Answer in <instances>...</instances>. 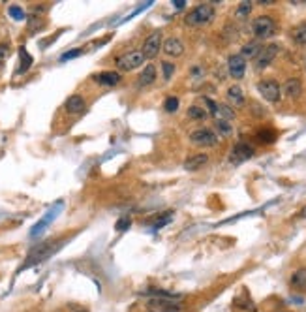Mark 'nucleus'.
Here are the masks:
<instances>
[{
  "label": "nucleus",
  "instance_id": "c85d7f7f",
  "mask_svg": "<svg viewBox=\"0 0 306 312\" xmlns=\"http://www.w3.org/2000/svg\"><path fill=\"white\" fill-rule=\"evenodd\" d=\"M257 137H259V141L271 143V141H274V132H271V130H259V132H257Z\"/></svg>",
  "mask_w": 306,
  "mask_h": 312
},
{
  "label": "nucleus",
  "instance_id": "f704fd0d",
  "mask_svg": "<svg viewBox=\"0 0 306 312\" xmlns=\"http://www.w3.org/2000/svg\"><path fill=\"white\" fill-rule=\"evenodd\" d=\"M75 312H86L85 308H81V310H75Z\"/></svg>",
  "mask_w": 306,
  "mask_h": 312
},
{
  "label": "nucleus",
  "instance_id": "f3484780",
  "mask_svg": "<svg viewBox=\"0 0 306 312\" xmlns=\"http://www.w3.org/2000/svg\"><path fill=\"white\" fill-rule=\"evenodd\" d=\"M94 79H96L100 85L113 87L121 81V73H119V71H101V73H98Z\"/></svg>",
  "mask_w": 306,
  "mask_h": 312
},
{
  "label": "nucleus",
  "instance_id": "412c9836",
  "mask_svg": "<svg viewBox=\"0 0 306 312\" xmlns=\"http://www.w3.org/2000/svg\"><path fill=\"white\" fill-rule=\"evenodd\" d=\"M214 130H216L218 137H229V135L233 134V126L228 121H216L214 122Z\"/></svg>",
  "mask_w": 306,
  "mask_h": 312
},
{
  "label": "nucleus",
  "instance_id": "dca6fc26",
  "mask_svg": "<svg viewBox=\"0 0 306 312\" xmlns=\"http://www.w3.org/2000/svg\"><path fill=\"white\" fill-rule=\"evenodd\" d=\"M228 100L231 106L235 107H242L244 106V102H246V98H244V93H242V89L239 85H233L228 89Z\"/></svg>",
  "mask_w": 306,
  "mask_h": 312
},
{
  "label": "nucleus",
  "instance_id": "a878e982",
  "mask_svg": "<svg viewBox=\"0 0 306 312\" xmlns=\"http://www.w3.org/2000/svg\"><path fill=\"white\" fill-rule=\"evenodd\" d=\"M164 109L165 113H175L178 109V98H175V96H167L164 102Z\"/></svg>",
  "mask_w": 306,
  "mask_h": 312
},
{
  "label": "nucleus",
  "instance_id": "c9c22d12",
  "mask_svg": "<svg viewBox=\"0 0 306 312\" xmlns=\"http://www.w3.org/2000/svg\"><path fill=\"white\" fill-rule=\"evenodd\" d=\"M304 68H306V57H304Z\"/></svg>",
  "mask_w": 306,
  "mask_h": 312
},
{
  "label": "nucleus",
  "instance_id": "1a4fd4ad",
  "mask_svg": "<svg viewBox=\"0 0 306 312\" xmlns=\"http://www.w3.org/2000/svg\"><path fill=\"white\" fill-rule=\"evenodd\" d=\"M254 156V147L252 145H248V143H237L235 147H233V150H231V156H229V162L231 164H242L246 162V160H250Z\"/></svg>",
  "mask_w": 306,
  "mask_h": 312
},
{
  "label": "nucleus",
  "instance_id": "2f4dec72",
  "mask_svg": "<svg viewBox=\"0 0 306 312\" xmlns=\"http://www.w3.org/2000/svg\"><path fill=\"white\" fill-rule=\"evenodd\" d=\"M83 51L81 49H73V51H68V53H64L62 57H60V62H66V60H71V58H75V57H79Z\"/></svg>",
  "mask_w": 306,
  "mask_h": 312
},
{
  "label": "nucleus",
  "instance_id": "7c9ffc66",
  "mask_svg": "<svg viewBox=\"0 0 306 312\" xmlns=\"http://www.w3.org/2000/svg\"><path fill=\"white\" fill-rule=\"evenodd\" d=\"M130 224H132V220H130V216H122V218L117 220V224H115V229L117 231H124V229H128Z\"/></svg>",
  "mask_w": 306,
  "mask_h": 312
},
{
  "label": "nucleus",
  "instance_id": "ddd939ff",
  "mask_svg": "<svg viewBox=\"0 0 306 312\" xmlns=\"http://www.w3.org/2000/svg\"><path fill=\"white\" fill-rule=\"evenodd\" d=\"M207 162H209V156L205 152H199V154H192L190 158L184 160V170L186 171H197L201 168H205Z\"/></svg>",
  "mask_w": 306,
  "mask_h": 312
},
{
  "label": "nucleus",
  "instance_id": "9b49d317",
  "mask_svg": "<svg viewBox=\"0 0 306 312\" xmlns=\"http://www.w3.org/2000/svg\"><path fill=\"white\" fill-rule=\"evenodd\" d=\"M162 51H164L167 57H180L184 53V43L180 42L178 38H167L164 40V45H162Z\"/></svg>",
  "mask_w": 306,
  "mask_h": 312
},
{
  "label": "nucleus",
  "instance_id": "7ed1b4c3",
  "mask_svg": "<svg viewBox=\"0 0 306 312\" xmlns=\"http://www.w3.org/2000/svg\"><path fill=\"white\" fill-rule=\"evenodd\" d=\"M252 32L257 40H267L276 32V23L271 15H259L252 21Z\"/></svg>",
  "mask_w": 306,
  "mask_h": 312
},
{
  "label": "nucleus",
  "instance_id": "a211bd4d",
  "mask_svg": "<svg viewBox=\"0 0 306 312\" xmlns=\"http://www.w3.org/2000/svg\"><path fill=\"white\" fill-rule=\"evenodd\" d=\"M291 38H293V42L297 43V45H300V47H306V21L299 23L297 27H293Z\"/></svg>",
  "mask_w": 306,
  "mask_h": 312
},
{
  "label": "nucleus",
  "instance_id": "6ab92c4d",
  "mask_svg": "<svg viewBox=\"0 0 306 312\" xmlns=\"http://www.w3.org/2000/svg\"><path fill=\"white\" fill-rule=\"evenodd\" d=\"M214 117H216V121H233L235 119V111L231 109L229 106L226 104H218L216 106V111H214Z\"/></svg>",
  "mask_w": 306,
  "mask_h": 312
},
{
  "label": "nucleus",
  "instance_id": "473e14b6",
  "mask_svg": "<svg viewBox=\"0 0 306 312\" xmlns=\"http://www.w3.org/2000/svg\"><path fill=\"white\" fill-rule=\"evenodd\" d=\"M177 8H184V0H177V2H173Z\"/></svg>",
  "mask_w": 306,
  "mask_h": 312
},
{
  "label": "nucleus",
  "instance_id": "9d476101",
  "mask_svg": "<svg viewBox=\"0 0 306 312\" xmlns=\"http://www.w3.org/2000/svg\"><path fill=\"white\" fill-rule=\"evenodd\" d=\"M228 71L233 79H242L246 73V58H242L241 55H231L228 58Z\"/></svg>",
  "mask_w": 306,
  "mask_h": 312
},
{
  "label": "nucleus",
  "instance_id": "2eb2a0df",
  "mask_svg": "<svg viewBox=\"0 0 306 312\" xmlns=\"http://www.w3.org/2000/svg\"><path fill=\"white\" fill-rule=\"evenodd\" d=\"M158 77V71H156V66H152V64H147L143 71L139 73V85L141 87H149L152 85Z\"/></svg>",
  "mask_w": 306,
  "mask_h": 312
},
{
  "label": "nucleus",
  "instance_id": "0eeeda50",
  "mask_svg": "<svg viewBox=\"0 0 306 312\" xmlns=\"http://www.w3.org/2000/svg\"><path fill=\"white\" fill-rule=\"evenodd\" d=\"M162 45H164V36H162L160 30H154L152 34H149L147 38H145L141 53L145 55V58H154V57H158V53H160V49H162Z\"/></svg>",
  "mask_w": 306,
  "mask_h": 312
},
{
  "label": "nucleus",
  "instance_id": "20e7f679",
  "mask_svg": "<svg viewBox=\"0 0 306 312\" xmlns=\"http://www.w3.org/2000/svg\"><path fill=\"white\" fill-rule=\"evenodd\" d=\"M218 135L214 130L211 128H197V130H193L190 132V141L195 145V147H201V149H209V147H214V145H218Z\"/></svg>",
  "mask_w": 306,
  "mask_h": 312
},
{
  "label": "nucleus",
  "instance_id": "393cba45",
  "mask_svg": "<svg viewBox=\"0 0 306 312\" xmlns=\"http://www.w3.org/2000/svg\"><path fill=\"white\" fill-rule=\"evenodd\" d=\"M291 284L295 288H306V271L304 269L295 271L291 277Z\"/></svg>",
  "mask_w": 306,
  "mask_h": 312
},
{
  "label": "nucleus",
  "instance_id": "f257e3e1",
  "mask_svg": "<svg viewBox=\"0 0 306 312\" xmlns=\"http://www.w3.org/2000/svg\"><path fill=\"white\" fill-rule=\"evenodd\" d=\"M62 245H64V241H62V239H58V241H47V243H42V245L34 247V249L29 252V256H27V262L23 263L21 269H27V267H32V265H36V263L45 262V260L51 258L55 252H58Z\"/></svg>",
  "mask_w": 306,
  "mask_h": 312
},
{
  "label": "nucleus",
  "instance_id": "b1692460",
  "mask_svg": "<svg viewBox=\"0 0 306 312\" xmlns=\"http://www.w3.org/2000/svg\"><path fill=\"white\" fill-rule=\"evenodd\" d=\"M19 58H21V64H19V73H23V71H27L30 68V64H32V57H30L29 51L25 49V47H21V49H19Z\"/></svg>",
  "mask_w": 306,
  "mask_h": 312
},
{
  "label": "nucleus",
  "instance_id": "f8f14e48",
  "mask_svg": "<svg viewBox=\"0 0 306 312\" xmlns=\"http://www.w3.org/2000/svg\"><path fill=\"white\" fill-rule=\"evenodd\" d=\"M282 93L293 100L299 98L300 94H302V83H300V79H297V77L287 79L284 83V87H282Z\"/></svg>",
  "mask_w": 306,
  "mask_h": 312
},
{
  "label": "nucleus",
  "instance_id": "4468645a",
  "mask_svg": "<svg viewBox=\"0 0 306 312\" xmlns=\"http://www.w3.org/2000/svg\"><path fill=\"white\" fill-rule=\"evenodd\" d=\"M64 107H66V111L71 113V115L83 113V111H85V107H86L85 98H83V96H79V94H73V96H70V98L66 100Z\"/></svg>",
  "mask_w": 306,
  "mask_h": 312
},
{
  "label": "nucleus",
  "instance_id": "39448f33",
  "mask_svg": "<svg viewBox=\"0 0 306 312\" xmlns=\"http://www.w3.org/2000/svg\"><path fill=\"white\" fill-rule=\"evenodd\" d=\"M145 60L147 58L141 51H128V53H124L117 58V68H119V71H132L136 68H141Z\"/></svg>",
  "mask_w": 306,
  "mask_h": 312
},
{
  "label": "nucleus",
  "instance_id": "6e6552de",
  "mask_svg": "<svg viewBox=\"0 0 306 312\" xmlns=\"http://www.w3.org/2000/svg\"><path fill=\"white\" fill-rule=\"evenodd\" d=\"M278 51H280V47H278L276 43H269V45H263L261 47V51H259V55H257L254 60V66H256V70H265L269 64L276 58Z\"/></svg>",
  "mask_w": 306,
  "mask_h": 312
},
{
  "label": "nucleus",
  "instance_id": "72a5a7b5",
  "mask_svg": "<svg viewBox=\"0 0 306 312\" xmlns=\"http://www.w3.org/2000/svg\"><path fill=\"white\" fill-rule=\"evenodd\" d=\"M300 216H302V218H306V207H302V209H300Z\"/></svg>",
  "mask_w": 306,
  "mask_h": 312
},
{
  "label": "nucleus",
  "instance_id": "aec40b11",
  "mask_svg": "<svg viewBox=\"0 0 306 312\" xmlns=\"http://www.w3.org/2000/svg\"><path fill=\"white\" fill-rule=\"evenodd\" d=\"M259 51H261V45L257 42H248V43H244L242 45V49H241V55L242 58H256L257 55H259Z\"/></svg>",
  "mask_w": 306,
  "mask_h": 312
},
{
  "label": "nucleus",
  "instance_id": "bb28decb",
  "mask_svg": "<svg viewBox=\"0 0 306 312\" xmlns=\"http://www.w3.org/2000/svg\"><path fill=\"white\" fill-rule=\"evenodd\" d=\"M162 66V73H164V79L165 81H169L171 75L175 73V62H167V60H164V62L160 64Z\"/></svg>",
  "mask_w": 306,
  "mask_h": 312
},
{
  "label": "nucleus",
  "instance_id": "c756f323",
  "mask_svg": "<svg viewBox=\"0 0 306 312\" xmlns=\"http://www.w3.org/2000/svg\"><path fill=\"white\" fill-rule=\"evenodd\" d=\"M8 57H10V45H8L6 42L0 43V68L4 66V62L8 60Z\"/></svg>",
  "mask_w": 306,
  "mask_h": 312
},
{
  "label": "nucleus",
  "instance_id": "4be33fe9",
  "mask_svg": "<svg viewBox=\"0 0 306 312\" xmlns=\"http://www.w3.org/2000/svg\"><path fill=\"white\" fill-rule=\"evenodd\" d=\"M186 115L193 119V121H205L207 117H209V111H207L205 107H199V106H190L188 107V111Z\"/></svg>",
  "mask_w": 306,
  "mask_h": 312
},
{
  "label": "nucleus",
  "instance_id": "423d86ee",
  "mask_svg": "<svg viewBox=\"0 0 306 312\" xmlns=\"http://www.w3.org/2000/svg\"><path fill=\"white\" fill-rule=\"evenodd\" d=\"M257 93L261 94L267 102L276 104L282 98V87L278 85V81H274V79H261L257 83Z\"/></svg>",
  "mask_w": 306,
  "mask_h": 312
},
{
  "label": "nucleus",
  "instance_id": "5701e85b",
  "mask_svg": "<svg viewBox=\"0 0 306 312\" xmlns=\"http://www.w3.org/2000/svg\"><path fill=\"white\" fill-rule=\"evenodd\" d=\"M252 8H254L252 2H241L235 10V17L237 19H246V17H250V14H252Z\"/></svg>",
  "mask_w": 306,
  "mask_h": 312
},
{
  "label": "nucleus",
  "instance_id": "f03ea898",
  "mask_svg": "<svg viewBox=\"0 0 306 312\" xmlns=\"http://www.w3.org/2000/svg\"><path fill=\"white\" fill-rule=\"evenodd\" d=\"M214 17H216L214 4H199L190 10V14L184 17V23L188 27H205L214 21Z\"/></svg>",
  "mask_w": 306,
  "mask_h": 312
},
{
  "label": "nucleus",
  "instance_id": "cd10ccee",
  "mask_svg": "<svg viewBox=\"0 0 306 312\" xmlns=\"http://www.w3.org/2000/svg\"><path fill=\"white\" fill-rule=\"evenodd\" d=\"M8 14H10V17H14L15 21H23L25 19V12L19 6H10L8 8Z\"/></svg>",
  "mask_w": 306,
  "mask_h": 312
}]
</instances>
